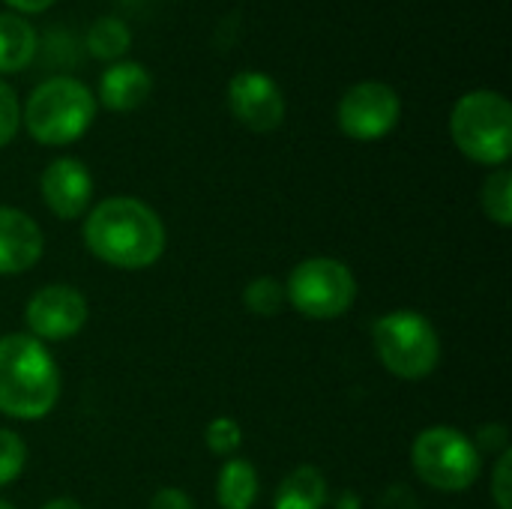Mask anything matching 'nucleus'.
<instances>
[{
    "instance_id": "9b49d317",
    "label": "nucleus",
    "mask_w": 512,
    "mask_h": 509,
    "mask_svg": "<svg viewBox=\"0 0 512 509\" xmlns=\"http://www.w3.org/2000/svg\"><path fill=\"white\" fill-rule=\"evenodd\" d=\"M39 195L51 216L75 222L87 216L93 201V174L75 156H57L45 165L39 177Z\"/></svg>"
},
{
    "instance_id": "393cba45",
    "label": "nucleus",
    "mask_w": 512,
    "mask_h": 509,
    "mask_svg": "<svg viewBox=\"0 0 512 509\" xmlns=\"http://www.w3.org/2000/svg\"><path fill=\"white\" fill-rule=\"evenodd\" d=\"M150 509H195V501L183 489L165 486L150 498Z\"/></svg>"
},
{
    "instance_id": "20e7f679",
    "label": "nucleus",
    "mask_w": 512,
    "mask_h": 509,
    "mask_svg": "<svg viewBox=\"0 0 512 509\" xmlns=\"http://www.w3.org/2000/svg\"><path fill=\"white\" fill-rule=\"evenodd\" d=\"M450 135L462 156L501 168L512 156V105L498 90H471L450 111Z\"/></svg>"
},
{
    "instance_id": "dca6fc26",
    "label": "nucleus",
    "mask_w": 512,
    "mask_h": 509,
    "mask_svg": "<svg viewBox=\"0 0 512 509\" xmlns=\"http://www.w3.org/2000/svg\"><path fill=\"white\" fill-rule=\"evenodd\" d=\"M36 54V30L18 12H0V75L24 72Z\"/></svg>"
},
{
    "instance_id": "aec40b11",
    "label": "nucleus",
    "mask_w": 512,
    "mask_h": 509,
    "mask_svg": "<svg viewBox=\"0 0 512 509\" xmlns=\"http://www.w3.org/2000/svg\"><path fill=\"white\" fill-rule=\"evenodd\" d=\"M27 441L15 432V429H3L0 426V489L12 486L24 468H27Z\"/></svg>"
},
{
    "instance_id": "a211bd4d",
    "label": "nucleus",
    "mask_w": 512,
    "mask_h": 509,
    "mask_svg": "<svg viewBox=\"0 0 512 509\" xmlns=\"http://www.w3.org/2000/svg\"><path fill=\"white\" fill-rule=\"evenodd\" d=\"M480 207L498 228L512 225V171L507 165L495 168L480 189Z\"/></svg>"
},
{
    "instance_id": "423d86ee",
    "label": "nucleus",
    "mask_w": 512,
    "mask_h": 509,
    "mask_svg": "<svg viewBox=\"0 0 512 509\" xmlns=\"http://www.w3.org/2000/svg\"><path fill=\"white\" fill-rule=\"evenodd\" d=\"M411 468L429 489L459 495L483 474V456L456 426H429L411 444Z\"/></svg>"
},
{
    "instance_id": "b1692460",
    "label": "nucleus",
    "mask_w": 512,
    "mask_h": 509,
    "mask_svg": "<svg viewBox=\"0 0 512 509\" xmlns=\"http://www.w3.org/2000/svg\"><path fill=\"white\" fill-rule=\"evenodd\" d=\"M474 447L480 450V456H501V453H507L512 450L510 447V429L504 426V423H486V426H480L477 432H474Z\"/></svg>"
},
{
    "instance_id": "f257e3e1",
    "label": "nucleus",
    "mask_w": 512,
    "mask_h": 509,
    "mask_svg": "<svg viewBox=\"0 0 512 509\" xmlns=\"http://www.w3.org/2000/svg\"><path fill=\"white\" fill-rule=\"evenodd\" d=\"M81 234L87 252L114 270H147L168 246L162 216L135 195L102 198L87 210Z\"/></svg>"
},
{
    "instance_id": "bb28decb",
    "label": "nucleus",
    "mask_w": 512,
    "mask_h": 509,
    "mask_svg": "<svg viewBox=\"0 0 512 509\" xmlns=\"http://www.w3.org/2000/svg\"><path fill=\"white\" fill-rule=\"evenodd\" d=\"M12 12H18V15H36V12H45V9H51L57 0H3Z\"/></svg>"
},
{
    "instance_id": "2eb2a0df",
    "label": "nucleus",
    "mask_w": 512,
    "mask_h": 509,
    "mask_svg": "<svg viewBox=\"0 0 512 509\" xmlns=\"http://www.w3.org/2000/svg\"><path fill=\"white\" fill-rule=\"evenodd\" d=\"M258 495H261L258 468L243 456L225 459L219 474H216V504H219V509H252Z\"/></svg>"
},
{
    "instance_id": "6e6552de",
    "label": "nucleus",
    "mask_w": 512,
    "mask_h": 509,
    "mask_svg": "<svg viewBox=\"0 0 512 509\" xmlns=\"http://www.w3.org/2000/svg\"><path fill=\"white\" fill-rule=\"evenodd\" d=\"M402 117L399 93L384 81H357L351 84L336 105V126L354 141H381L387 138Z\"/></svg>"
},
{
    "instance_id": "c756f323",
    "label": "nucleus",
    "mask_w": 512,
    "mask_h": 509,
    "mask_svg": "<svg viewBox=\"0 0 512 509\" xmlns=\"http://www.w3.org/2000/svg\"><path fill=\"white\" fill-rule=\"evenodd\" d=\"M0 509H15V507H12L9 501H3V498H0Z\"/></svg>"
},
{
    "instance_id": "f8f14e48",
    "label": "nucleus",
    "mask_w": 512,
    "mask_h": 509,
    "mask_svg": "<svg viewBox=\"0 0 512 509\" xmlns=\"http://www.w3.org/2000/svg\"><path fill=\"white\" fill-rule=\"evenodd\" d=\"M45 252V234L39 222L18 210L0 204V276H21L39 264Z\"/></svg>"
},
{
    "instance_id": "c85d7f7f",
    "label": "nucleus",
    "mask_w": 512,
    "mask_h": 509,
    "mask_svg": "<svg viewBox=\"0 0 512 509\" xmlns=\"http://www.w3.org/2000/svg\"><path fill=\"white\" fill-rule=\"evenodd\" d=\"M39 509H84L75 498H51V501H45Z\"/></svg>"
},
{
    "instance_id": "6ab92c4d",
    "label": "nucleus",
    "mask_w": 512,
    "mask_h": 509,
    "mask_svg": "<svg viewBox=\"0 0 512 509\" xmlns=\"http://www.w3.org/2000/svg\"><path fill=\"white\" fill-rule=\"evenodd\" d=\"M243 306L255 318H273L279 315L288 300H285V285L276 276H258L243 288Z\"/></svg>"
},
{
    "instance_id": "412c9836",
    "label": "nucleus",
    "mask_w": 512,
    "mask_h": 509,
    "mask_svg": "<svg viewBox=\"0 0 512 509\" xmlns=\"http://www.w3.org/2000/svg\"><path fill=\"white\" fill-rule=\"evenodd\" d=\"M204 444L213 456H219L222 462L237 456L243 447V429L234 417H213L204 429Z\"/></svg>"
},
{
    "instance_id": "1a4fd4ad",
    "label": "nucleus",
    "mask_w": 512,
    "mask_h": 509,
    "mask_svg": "<svg viewBox=\"0 0 512 509\" xmlns=\"http://www.w3.org/2000/svg\"><path fill=\"white\" fill-rule=\"evenodd\" d=\"M90 306L87 297L66 282L42 285L27 303H24V324L27 333L39 342H66L78 336L87 324Z\"/></svg>"
},
{
    "instance_id": "4be33fe9",
    "label": "nucleus",
    "mask_w": 512,
    "mask_h": 509,
    "mask_svg": "<svg viewBox=\"0 0 512 509\" xmlns=\"http://www.w3.org/2000/svg\"><path fill=\"white\" fill-rule=\"evenodd\" d=\"M21 129V102L15 90L0 78V147H6Z\"/></svg>"
},
{
    "instance_id": "cd10ccee",
    "label": "nucleus",
    "mask_w": 512,
    "mask_h": 509,
    "mask_svg": "<svg viewBox=\"0 0 512 509\" xmlns=\"http://www.w3.org/2000/svg\"><path fill=\"white\" fill-rule=\"evenodd\" d=\"M333 509H363V498H360L354 489H345V492L333 501Z\"/></svg>"
},
{
    "instance_id": "f03ea898",
    "label": "nucleus",
    "mask_w": 512,
    "mask_h": 509,
    "mask_svg": "<svg viewBox=\"0 0 512 509\" xmlns=\"http://www.w3.org/2000/svg\"><path fill=\"white\" fill-rule=\"evenodd\" d=\"M60 399V369L30 333L0 339V414L18 423L45 420Z\"/></svg>"
},
{
    "instance_id": "5701e85b",
    "label": "nucleus",
    "mask_w": 512,
    "mask_h": 509,
    "mask_svg": "<svg viewBox=\"0 0 512 509\" xmlns=\"http://www.w3.org/2000/svg\"><path fill=\"white\" fill-rule=\"evenodd\" d=\"M492 501L498 509H512V450L501 453L492 468Z\"/></svg>"
},
{
    "instance_id": "f3484780",
    "label": "nucleus",
    "mask_w": 512,
    "mask_h": 509,
    "mask_svg": "<svg viewBox=\"0 0 512 509\" xmlns=\"http://www.w3.org/2000/svg\"><path fill=\"white\" fill-rule=\"evenodd\" d=\"M84 45H87V51H90L96 60L117 63V60L126 57V51H129V45H132V30H129V24L120 21L117 15H102V18H96V21L87 27Z\"/></svg>"
},
{
    "instance_id": "7ed1b4c3",
    "label": "nucleus",
    "mask_w": 512,
    "mask_h": 509,
    "mask_svg": "<svg viewBox=\"0 0 512 509\" xmlns=\"http://www.w3.org/2000/svg\"><path fill=\"white\" fill-rule=\"evenodd\" d=\"M96 108L99 102L84 81L54 75L30 90L21 105V126L42 147H66L87 135L96 120Z\"/></svg>"
},
{
    "instance_id": "39448f33",
    "label": "nucleus",
    "mask_w": 512,
    "mask_h": 509,
    "mask_svg": "<svg viewBox=\"0 0 512 509\" xmlns=\"http://www.w3.org/2000/svg\"><path fill=\"white\" fill-rule=\"evenodd\" d=\"M372 348L381 366L402 381H423L441 363V336L417 309L384 312L372 324Z\"/></svg>"
},
{
    "instance_id": "a878e982",
    "label": "nucleus",
    "mask_w": 512,
    "mask_h": 509,
    "mask_svg": "<svg viewBox=\"0 0 512 509\" xmlns=\"http://www.w3.org/2000/svg\"><path fill=\"white\" fill-rule=\"evenodd\" d=\"M378 509H420V504H417V498H414V492L408 486H393L378 501Z\"/></svg>"
},
{
    "instance_id": "0eeeda50",
    "label": "nucleus",
    "mask_w": 512,
    "mask_h": 509,
    "mask_svg": "<svg viewBox=\"0 0 512 509\" xmlns=\"http://www.w3.org/2000/svg\"><path fill=\"white\" fill-rule=\"evenodd\" d=\"M282 285L288 306L309 321H336L357 300V276L345 261L330 255L300 261Z\"/></svg>"
},
{
    "instance_id": "9d476101",
    "label": "nucleus",
    "mask_w": 512,
    "mask_h": 509,
    "mask_svg": "<svg viewBox=\"0 0 512 509\" xmlns=\"http://www.w3.org/2000/svg\"><path fill=\"white\" fill-rule=\"evenodd\" d=\"M228 111L249 132H273L285 120V93L267 72L243 69L228 81Z\"/></svg>"
},
{
    "instance_id": "ddd939ff",
    "label": "nucleus",
    "mask_w": 512,
    "mask_h": 509,
    "mask_svg": "<svg viewBox=\"0 0 512 509\" xmlns=\"http://www.w3.org/2000/svg\"><path fill=\"white\" fill-rule=\"evenodd\" d=\"M153 93V75L135 60H117L99 75V96L96 102L114 114L135 111Z\"/></svg>"
},
{
    "instance_id": "4468645a",
    "label": "nucleus",
    "mask_w": 512,
    "mask_h": 509,
    "mask_svg": "<svg viewBox=\"0 0 512 509\" xmlns=\"http://www.w3.org/2000/svg\"><path fill=\"white\" fill-rule=\"evenodd\" d=\"M327 504H330V486L315 465L291 468L273 495V509H324Z\"/></svg>"
}]
</instances>
